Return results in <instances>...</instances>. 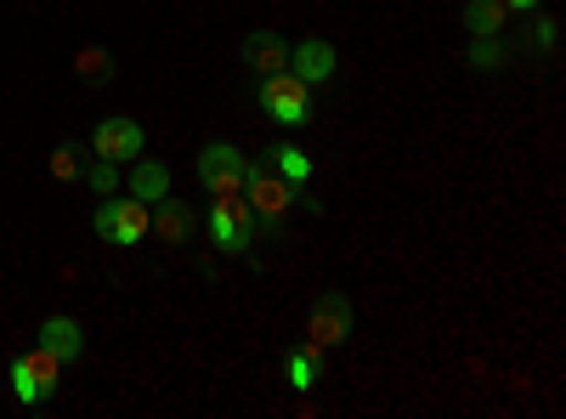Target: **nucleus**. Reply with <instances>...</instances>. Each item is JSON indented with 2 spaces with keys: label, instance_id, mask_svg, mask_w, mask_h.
Listing matches in <instances>:
<instances>
[{
  "label": "nucleus",
  "instance_id": "nucleus-1",
  "mask_svg": "<svg viewBox=\"0 0 566 419\" xmlns=\"http://www.w3.org/2000/svg\"><path fill=\"white\" fill-rule=\"evenodd\" d=\"M91 232H97L103 244L130 250V244H142V239L154 232V210L142 205V199H130V193H108V199L97 205V216H91Z\"/></svg>",
  "mask_w": 566,
  "mask_h": 419
},
{
  "label": "nucleus",
  "instance_id": "nucleus-2",
  "mask_svg": "<svg viewBox=\"0 0 566 419\" xmlns=\"http://www.w3.org/2000/svg\"><path fill=\"white\" fill-rule=\"evenodd\" d=\"M210 244L221 250V255H250V244H255V210H250V199L244 193H232V199H210Z\"/></svg>",
  "mask_w": 566,
  "mask_h": 419
},
{
  "label": "nucleus",
  "instance_id": "nucleus-3",
  "mask_svg": "<svg viewBox=\"0 0 566 419\" xmlns=\"http://www.w3.org/2000/svg\"><path fill=\"white\" fill-rule=\"evenodd\" d=\"M57 386H63V363L45 352V346L12 357V397H18V402L40 408V402H52V397H57Z\"/></svg>",
  "mask_w": 566,
  "mask_h": 419
},
{
  "label": "nucleus",
  "instance_id": "nucleus-4",
  "mask_svg": "<svg viewBox=\"0 0 566 419\" xmlns=\"http://www.w3.org/2000/svg\"><path fill=\"white\" fill-rule=\"evenodd\" d=\"M352 329H357V306H352V295L323 290V295L312 301V312H306V341L328 352V346L352 341Z\"/></svg>",
  "mask_w": 566,
  "mask_h": 419
},
{
  "label": "nucleus",
  "instance_id": "nucleus-5",
  "mask_svg": "<svg viewBox=\"0 0 566 419\" xmlns=\"http://www.w3.org/2000/svg\"><path fill=\"white\" fill-rule=\"evenodd\" d=\"M261 108H266L277 125H306V119H312V85L295 80L290 69L261 74Z\"/></svg>",
  "mask_w": 566,
  "mask_h": 419
},
{
  "label": "nucleus",
  "instance_id": "nucleus-6",
  "mask_svg": "<svg viewBox=\"0 0 566 419\" xmlns=\"http://www.w3.org/2000/svg\"><path fill=\"white\" fill-rule=\"evenodd\" d=\"M244 176H250V159L232 148V143H210V148L199 154V181H205V193H210V199L244 193Z\"/></svg>",
  "mask_w": 566,
  "mask_h": 419
},
{
  "label": "nucleus",
  "instance_id": "nucleus-7",
  "mask_svg": "<svg viewBox=\"0 0 566 419\" xmlns=\"http://www.w3.org/2000/svg\"><path fill=\"white\" fill-rule=\"evenodd\" d=\"M142 148H148V136H142V125L130 114H108V119H97V130H91V159L130 165V159H142Z\"/></svg>",
  "mask_w": 566,
  "mask_h": 419
},
{
  "label": "nucleus",
  "instance_id": "nucleus-8",
  "mask_svg": "<svg viewBox=\"0 0 566 419\" xmlns=\"http://www.w3.org/2000/svg\"><path fill=\"white\" fill-rule=\"evenodd\" d=\"M290 69L295 80H306V85H328L335 80V69H340V52H335V40H323V34H312V40H301V45H290Z\"/></svg>",
  "mask_w": 566,
  "mask_h": 419
},
{
  "label": "nucleus",
  "instance_id": "nucleus-9",
  "mask_svg": "<svg viewBox=\"0 0 566 419\" xmlns=\"http://www.w3.org/2000/svg\"><path fill=\"white\" fill-rule=\"evenodd\" d=\"M295 193L301 188H290V181H283L277 170H266V165H250V176H244V199H250L255 216H290Z\"/></svg>",
  "mask_w": 566,
  "mask_h": 419
},
{
  "label": "nucleus",
  "instance_id": "nucleus-10",
  "mask_svg": "<svg viewBox=\"0 0 566 419\" xmlns=\"http://www.w3.org/2000/svg\"><path fill=\"white\" fill-rule=\"evenodd\" d=\"M34 346H45L57 363H80V357H85V329H80L74 317L52 312V317H45L40 329H34Z\"/></svg>",
  "mask_w": 566,
  "mask_h": 419
},
{
  "label": "nucleus",
  "instance_id": "nucleus-11",
  "mask_svg": "<svg viewBox=\"0 0 566 419\" xmlns=\"http://www.w3.org/2000/svg\"><path fill=\"white\" fill-rule=\"evenodd\" d=\"M125 193L130 199H142V205H159V199H170V165H159V159H130V181H125Z\"/></svg>",
  "mask_w": 566,
  "mask_h": 419
},
{
  "label": "nucleus",
  "instance_id": "nucleus-12",
  "mask_svg": "<svg viewBox=\"0 0 566 419\" xmlns=\"http://www.w3.org/2000/svg\"><path fill=\"white\" fill-rule=\"evenodd\" d=\"M244 63H250L255 74H277L283 63H290V40H283L277 29H255V34H244Z\"/></svg>",
  "mask_w": 566,
  "mask_h": 419
},
{
  "label": "nucleus",
  "instance_id": "nucleus-13",
  "mask_svg": "<svg viewBox=\"0 0 566 419\" xmlns=\"http://www.w3.org/2000/svg\"><path fill=\"white\" fill-rule=\"evenodd\" d=\"M283 375H290V386H295V391H312V386L323 380V346H312V341H306V346H295L290 357H283Z\"/></svg>",
  "mask_w": 566,
  "mask_h": 419
},
{
  "label": "nucleus",
  "instance_id": "nucleus-14",
  "mask_svg": "<svg viewBox=\"0 0 566 419\" xmlns=\"http://www.w3.org/2000/svg\"><path fill=\"white\" fill-rule=\"evenodd\" d=\"M154 232H159V239H170V244H187V232H193V210H187L176 193L159 199L154 205Z\"/></svg>",
  "mask_w": 566,
  "mask_h": 419
},
{
  "label": "nucleus",
  "instance_id": "nucleus-15",
  "mask_svg": "<svg viewBox=\"0 0 566 419\" xmlns=\"http://www.w3.org/2000/svg\"><path fill=\"white\" fill-rule=\"evenodd\" d=\"M266 165L290 181V188H306L312 181V159H306V148H295V143H277V148H266Z\"/></svg>",
  "mask_w": 566,
  "mask_h": 419
},
{
  "label": "nucleus",
  "instance_id": "nucleus-16",
  "mask_svg": "<svg viewBox=\"0 0 566 419\" xmlns=\"http://www.w3.org/2000/svg\"><path fill=\"white\" fill-rule=\"evenodd\" d=\"M74 74H80V80H91V85L114 80V57H108V45H80V52H74Z\"/></svg>",
  "mask_w": 566,
  "mask_h": 419
},
{
  "label": "nucleus",
  "instance_id": "nucleus-17",
  "mask_svg": "<svg viewBox=\"0 0 566 419\" xmlns=\"http://www.w3.org/2000/svg\"><path fill=\"white\" fill-rule=\"evenodd\" d=\"M504 0H470V7H464V29L470 34H499L504 29Z\"/></svg>",
  "mask_w": 566,
  "mask_h": 419
},
{
  "label": "nucleus",
  "instance_id": "nucleus-18",
  "mask_svg": "<svg viewBox=\"0 0 566 419\" xmlns=\"http://www.w3.org/2000/svg\"><path fill=\"white\" fill-rule=\"evenodd\" d=\"M470 69H476V74L504 69V40L499 34H476V40H470Z\"/></svg>",
  "mask_w": 566,
  "mask_h": 419
},
{
  "label": "nucleus",
  "instance_id": "nucleus-19",
  "mask_svg": "<svg viewBox=\"0 0 566 419\" xmlns=\"http://www.w3.org/2000/svg\"><path fill=\"white\" fill-rule=\"evenodd\" d=\"M80 181H85L91 193H103V199H108V193H119V165H108V159H91V165L80 170Z\"/></svg>",
  "mask_w": 566,
  "mask_h": 419
},
{
  "label": "nucleus",
  "instance_id": "nucleus-20",
  "mask_svg": "<svg viewBox=\"0 0 566 419\" xmlns=\"http://www.w3.org/2000/svg\"><path fill=\"white\" fill-rule=\"evenodd\" d=\"M80 170H85V165H80V148H74V143H57V148H52V176H57V181H80Z\"/></svg>",
  "mask_w": 566,
  "mask_h": 419
},
{
  "label": "nucleus",
  "instance_id": "nucleus-21",
  "mask_svg": "<svg viewBox=\"0 0 566 419\" xmlns=\"http://www.w3.org/2000/svg\"><path fill=\"white\" fill-rule=\"evenodd\" d=\"M533 45H538L544 57H549L555 45H560V29H555V18H538V23H533Z\"/></svg>",
  "mask_w": 566,
  "mask_h": 419
},
{
  "label": "nucleus",
  "instance_id": "nucleus-22",
  "mask_svg": "<svg viewBox=\"0 0 566 419\" xmlns=\"http://www.w3.org/2000/svg\"><path fill=\"white\" fill-rule=\"evenodd\" d=\"M538 7H544V0H504L510 18H527V12H538Z\"/></svg>",
  "mask_w": 566,
  "mask_h": 419
}]
</instances>
